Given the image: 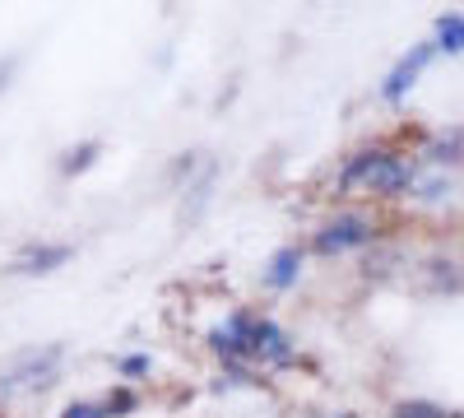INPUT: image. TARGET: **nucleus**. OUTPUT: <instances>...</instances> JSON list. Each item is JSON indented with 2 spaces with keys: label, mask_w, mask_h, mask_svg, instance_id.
Wrapping results in <instances>:
<instances>
[{
  "label": "nucleus",
  "mask_w": 464,
  "mask_h": 418,
  "mask_svg": "<svg viewBox=\"0 0 464 418\" xmlns=\"http://www.w3.org/2000/svg\"><path fill=\"white\" fill-rule=\"evenodd\" d=\"M98 159H102V140L65 144V149H61V159H56V172H61L65 181H74V177H84L89 168H98Z\"/></svg>",
  "instance_id": "8"
},
{
  "label": "nucleus",
  "mask_w": 464,
  "mask_h": 418,
  "mask_svg": "<svg viewBox=\"0 0 464 418\" xmlns=\"http://www.w3.org/2000/svg\"><path fill=\"white\" fill-rule=\"evenodd\" d=\"M432 47L437 56H464V15H441L432 24Z\"/></svg>",
  "instance_id": "11"
},
{
  "label": "nucleus",
  "mask_w": 464,
  "mask_h": 418,
  "mask_svg": "<svg viewBox=\"0 0 464 418\" xmlns=\"http://www.w3.org/2000/svg\"><path fill=\"white\" fill-rule=\"evenodd\" d=\"M413 177H418V163L395 154L385 144H372V149H358L348 154L343 168H339V196H372V200H404L413 191Z\"/></svg>",
  "instance_id": "1"
},
{
  "label": "nucleus",
  "mask_w": 464,
  "mask_h": 418,
  "mask_svg": "<svg viewBox=\"0 0 464 418\" xmlns=\"http://www.w3.org/2000/svg\"><path fill=\"white\" fill-rule=\"evenodd\" d=\"M450 191H455V181L446 177V172H437V168H418V177H413V200H422V205H446L450 200Z\"/></svg>",
  "instance_id": "10"
},
{
  "label": "nucleus",
  "mask_w": 464,
  "mask_h": 418,
  "mask_svg": "<svg viewBox=\"0 0 464 418\" xmlns=\"http://www.w3.org/2000/svg\"><path fill=\"white\" fill-rule=\"evenodd\" d=\"M391 418H455V409H446L437 400H422V395H404L391 404Z\"/></svg>",
  "instance_id": "12"
},
{
  "label": "nucleus",
  "mask_w": 464,
  "mask_h": 418,
  "mask_svg": "<svg viewBox=\"0 0 464 418\" xmlns=\"http://www.w3.org/2000/svg\"><path fill=\"white\" fill-rule=\"evenodd\" d=\"M74 260V242H47V238H37V242H24L10 260V275L19 279H47L56 270H65V265Z\"/></svg>",
  "instance_id": "6"
},
{
  "label": "nucleus",
  "mask_w": 464,
  "mask_h": 418,
  "mask_svg": "<svg viewBox=\"0 0 464 418\" xmlns=\"http://www.w3.org/2000/svg\"><path fill=\"white\" fill-rule=\"evenodd\" d=\"M56 418H107V409H102V400H84V395H74V400H65L61 404V413Z\"/></svg>",
  "instance_id": "15"
},
{
  "label": "nucleus",
  "mask_w": 464,
  "mask_h": 418,
  "mask_svg": "<svg viewBox=\"0 0 464 418\" xmlns=\"http://www.w3.org/2000/svg\"><path fill=\"white\" fill-rule=\"evenodd\" d=\"M302 275H306V247L302 242L275 247V251L265 256V265H260V284L269 293H293L302 284Z\"/></svg>",
  "instance_id": "7"
},
{
  "label": "nucleus",
  "mask_w": 464,
  "mask_h": 418,
  "mask_svg": "<svg viewBox=\"0 0 464 418\" xmlns=\"http://www.w3.org/2000/svg\"><path fill=\"white\" fill-rule=\"evenodd\" d=\"M232 326V335L242 339V349L251 358V367H275V372H288L297 367V345L293 335L269 316V312H256V307H232L223 316Z\"/></svg>",
  "instance_id": "2"
},
{
  "label": "nucleus",
  "mask_w": 464,
  "mask_h": 418,
  "mask_svg": "<svg viewBox=\"0 0 464 418\" xmlns=\"http://www.w3.org/2000/svg\"><path fill=\"white\" fill-rule=\"evenodd\" d=\"M65 367V345L52 339V345H28L19 354H10L0 363V395H19V391H43L52 386Z\"/></svg>",
  "instance_id": "3"
},
{
  "label": "nucleus",
  "mask_w": 464,
  "mask_h": 418,
  "mask_svg": "<svg viewBox=\"0 0 464 418\" xmlns=\"http://www.w3.org/2000/svg\"><path fill=\"white\" fill-rule=\"evenodd\" d=\"M102 409H107V418H130L140 409V391L126 386V382H111L107 395H102Z\"/></svg>",
  "instance_id": "13"
},
{
  "label": "nucleus",
  "mask_w": 464,
  "mask_h": 418,
  "mask_svg": "<svg viewBox=\"0 0 464 418\" xmlns=\"http://www.w3.org/2000/svg\"><path fill=\"white\" fill-rule=\"evenodd\" d=\"M459 163H464V131H446V135H437V140L428 144V154H422V168H437V172L459 168Z\"/></svg>",
  "instance_id": "9"
},
{
  "label": "nucleus",
  "mask_w": 464,
  "mask_h": 418,
  "mask_svg": "<svg viewBox=\"0 0 464 418\" xmlns=\"http://www.w3.org/2000/svg\"><path fill=\"white\" fill-rule=\"evenodd\" d=\"M376 242V219L367 209H334L312 228V251L321 260H343Z\"/></svg>",
  "instance_id": "4"
},
{
  "label": "nucleus",
  "mask_w": 464,
  "mask_h": 418,
  "mask_svg": "<svg viewBox=\"0 0 464 418\" xmlns=\"http://www.w3.org/2000/svg\"><path fill=\"white\" fill-rule=\"evenodd\" d=\"M321 418H358V413H348V409H334V413H321Z\"/></svg>",
  "instance_id": "16"
},
{
  "label": "nucleus",
  "mask_w": 464,
  "mask_h": 418,
  "mask_svg": "<svg viewBox=\"0 0 464 418\" xmlns=\"http://www.w3.org/2000/svg\"><path fill=\"white\" fill-rule=\"evenodd\" d=\"M432 61H437V47H432V43H413L391 70H385V80H381V102H391V107L409 102V93L418 89L422 70H428Z\"/></svg>",
  "instance_id": "5"
},
{
  "label": "nucleus",
  "mask_w": 464,
  "mask_h": 418,
  "mask_svg": "<svg viewBox=\"0 0 464 418\" xmlns=\"http://www.w3.org/2000/svg\"><path fill=\"white\" fill-rule=\"evenodd\" d=\"M149 372H153L149 354H121V358H116V382H126V386H140Z\"/></svg>",
  "instance_id": "14"
}]
</instances>
